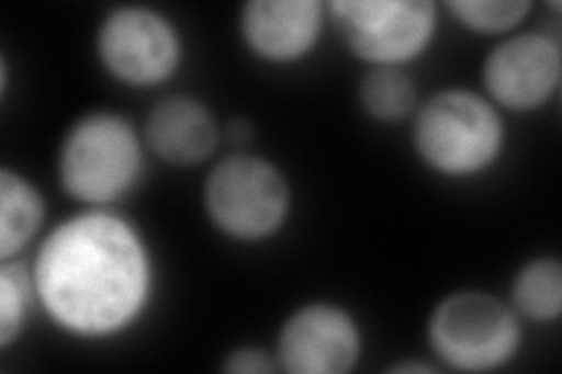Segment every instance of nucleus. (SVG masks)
<instances>
[{
  "instance_id": "nucleus-1",
  "label": "nucleus",
  "mask_w": 562,
  "mask_h": 374,
  "mask_svg": "<svg viewBox=\"0 0 562 374\" xmlns=\"http://www.w3.org/2000/svg\"><path fill=\"white\" fill-rule=\"evenodd\" d=\"M31 281L57 328L80 340H105L146 314L155 264L132 220L111 208H82L43 237Z\"/></svg>"
},
{
  "instance_id": "nucleus-2",
  "label": "nucleus",
  "mask_w": 562,
  "mask_h": 374,
  "mask_svg": "<svg viewBox=\"0 0 562 374\" xmlns=\"http://www.w3.org/2000/svg\"><path fill=\"white\" fill-rule=\"evenodd\" d=\"M506 146L502 113L469 87L438 89L413 115V150L436 175L476 178L499 162Z\"/></svg>"
},
{
  "instance_id": "nucleus-3",
  "label": "nucleus",
  "mask_w": 562,
  "mask_h": 374,
  "mask_svg": "<svg viewBox=\"0 0 562 374\" xmlns=\"http://www.w3.org/2000/svg\"><path fill=\"white\" fill-rule=\"evenodd\" d=\"M146 150L144 132L125 115L85 113L70 124L59 144V185L85 208H109L138 185Z\"/></svg>"
},
{
  "instance_id": "nucleus-4",
  "label": "nucleus",
  "mask_w": 562,
  "mask_h": 374,
  "mask_svg": "<svg viewBox=\"0 0 562 374\" xmlns=\"http://www.w3.org/2000/svg\"><path fill=\"white\" fill-rule=\"evenodd\" d=\"M209 223L223 237L260 243L277 237L291 218L293 190L272 159L235 150L211 167L202 190Z\"/></svg>"
},
{
  "instance_id": "nucleus-5",
  "label": "nucleus",
  "mask_w": 562,
  "mask_h": 374,
  "mask_svg": "<svg viewBox=\"0 0 562 374\" xmlns=\"http://www.w3.org/2000/svg\"><path fill=\"white\" fill-rule=\"evenodd\" d=\"M434 355L457 372H492L512 363L522 347V320L506 299L464 288L436 302L427 320Z\"/></svg>"
},
{
  "instance_id": "nucleus-6",
  "label": "nucleus",
  "mask_w": 562,
  "mask_h": 374,
  "mask_svg": "<svg viewBox=\"0 0 562 374\" xmlns=\"http://www.w3.org/2000/svg\"><path fill=\"white\" fill-rule=\"evenodd\" d=\"M326 8L347 49L373 68H403L419 59L441 22L429 0H330Z\"/></svg>"
},
{
  "instance_id": "nucleus-7",
  "label": "nucleus",
  "mask_w": 562,
  "mask_h": 374,
  "mask_svg": "<svg viewBox=\"0 0 562 374\" xmlns=\"http://www.w3.org/2000/svg\"><path fill=\"white\" fill-rule=\"evenodd\" d=\"M97 59L115 82L150 89L169 82L183 64V35L171 16L148 5H117L97 29Z\"/></svg>"
},
{
  "instance_id": "nucleus-8",
  "label": "nucleus",
  "mask_w": 562,
  "mask_h": 374,
  "mask_svg": "<svg viewBox=\"0 0 562 374\" xmlns=\"http://www.w3.org/2000/svg\"><path fill=\"white\" fill-rule=\"evenodd\" d=\"M272 353L289 374H347L359 365L363 332L347 307L316 299L284 318Z\"/></svg>"
},
{
  "instance_id": "nucleus-9",
  "label": "nucleus",
  "mask_w": 562,
  "mask_h": 374,
  "mask_svg": "<svg viewBox=\"0 0 562 374\" xmlns=\"http://www.w3.org/2000/svg\"><path fill=\"white\" fill-rule=\"evenodd\" d=\"M481 80L483 94L499 111H539L560 89L562 47L541 31L506 35L485 55Z\"/></svg>"
},
{
  "instance_id": "nucleus-10",
  "label": "nucleus",
  "mask_w": 562,
  "mask_h": 374,
  "mask_svg": "<svg viewBox=\"0 0 562 374\" xmlns=\"http://www.w3.org/2000/svg\"><path fill=\"white\" fill-rule=\"evenodd\" d=\"M328 8L319 0H249L239 10V38L260 61L289 66L319 45Z\"/></svg>"
},
{
  "instance_id": "nucleus-11",
  "label": "nucleus",
  "mask_w": 562,
  "mask_h": 374,
  "mask_svg": "<svg viewBox=\"0 0 562 374\" xmlns=\"http://www.w3.org/2000/svg\"><path fill=\"white\" fill-rule=\"evenodd\" d=\"M221 124L206 103L195 97H165L144 124L148 152L169 167H198L214 157L221 144Z\"/></svg>"
},
{
  "instance_id": "nucleus-12",
  "label": "nucleus",
  "mask_w": 562,
  "mask_h": 374,
  "mask_svg": "<svg viewBox=\"0 0 562 374\" xmlns=\"http://www.w3.org/2000/svg\"><path fill=\"white\" fill-rule=\"evenodd\" d=\"M47 206L33 181L10 167L0 169V260H12L41 235Z\"/></svg>"
},
{
  "instance_id": "nucleus-13",
  "label": "nucleus",
  "mask_w": 562,
  "mask_h": 374,
  "mask_svg": "<svg viewBox=\"0 0 562 374\" xmlns=\"http://www.w3.org/2000/svg\"><path fill=\"white\" fill-rule=\"evenodd\" d=\"M508 305L530 324H555L562 314V262L558 256H537L520 264L512 281Z\"/></svg>"
},
{
  "instance_id": "nucleus-14",
  "label": "nucleus",
  "mask_w": 562,
  "mask_h": 374,
  "mask_svg": "<svg viewBox=\"0 0 562 374\" xmlns=\"http://www.w3.org/2000/svg\"><path fill=\"white\" fill-rule=\"evenodd\" d=\"M363 113L382 124L406 122L417 111V87L403 68H373L359 82Z\"/></svg>"
},
{
  "instance_id": "nucleus-15",
  "label": "nucleus",
  "mask_w": 562,
  "mask_h": 374,
  "mask_svg": "<svg viewBox=\"0 0 562 374\" xmlns=\"http://www.w3.org/2000/svg\"><path fill=\"white\" fill-rule=\"evenodd\" d=\"M446 10L457 24L483 35L514 33L532 12L530 0H452Z\"/></svg>"
},
{
  "instance_id": "nucleus-16",
  "label": "nucleus",
  "mask_w": 562,
  "mask_h": 374,
  "mask_svg": "<svg viewBox=\"0 0 562 374\" xmlns=\"http://www.w3.org/2000/svg\"><path fill=\"white\" fill-rule=\"evenodd\" d=\"M33 299L31 270L12 260L0 264V349L3 351L20 342Z\"/></svg>"
},
{
  "instance_id": "nucleus-17",
  "label": "nucleus",
  "mask_w": 562,
  "mask_h": 374,
  "mask_svg": "<svg viewBox=\"0 0 562 374\" xmlns=\"http://www.w3.org/2000/svg\"><path fill=\"white\" fill-rule=\"evenodd\" d=\"M223 372H235V374H272L279 372L274 353L262 351L256 347H239L225 355Z\"/></svg>"
},
{
  "instance_id": "nucleus-18",
  "label": "nucleus",
  "mask_w": 562,
  "mask_h": 374,
  "mask_svg": "<svg viewBox=\"0 0 562 374\" xmlns=\"http://www.w3.org/2000/svg\"><path fill=\"white\" fill-rule=\"evenodd\" d=\"M223 134L233 150H249V146L254 144V127H251V122L244 117H233L225 124Z\"/></svg>"
},
{
  "instance_id": "nucleus-19",
  "label": "nucleus",
  "mask_w": 562,
  "mask_h": 374,
  "mask_svg": "<svg viewBox=\"0 0 562 374\" xmlns=\"http://www.w3.org/2000/svg\"><path fill=\"white\" fill-rule=\"evenodd\" d=\"M436 367L429 365V363H417V361H403V363H396L390 367V372H422V374H429L434 372Z\"/></svg>"
}]
</instances>
